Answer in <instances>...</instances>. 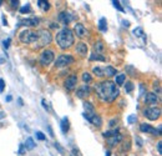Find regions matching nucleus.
Instances as JSON below:
<instances>
[{
  "instance_id": "obj_4",
  "label": "nucleus",
  "mask_w": 162,
  "mask_h": 156,
  "mask_svg": "<svg viewBox=\"0 0 162 156\" xmlns=\"http://www.w3.org/2000/svg\"><path fill=\"white\" fill-rule=\"evenodd\" d=\"M19 40L23 44H30L38 40V33L36 31H31V30H23L19 34Z\"/></svg>"
},
{
  "instance_id": "obj_37",
  "label": "nucleus",
  "mask_w": 162,
  "mask_h": 156,
  "mask_svg": "<svg viewBox=\"0 0 162 156\" xmlns=\"http://www.w3.org/2000/svg\"><path fill=\"white\" fill-rule=\"evenodd\" d=\"M5 89V81L4 79H0V93H3Z\"/></svg>"
},
{
  "instance_id": "obj_5",
  "label": "nucleus",
  "mask_w": 162,
  "mask_h": 156,
  "mask_svg": "<svg viewBox=\"0 0 162 156\" xmlns=\"http://www.w3.org/2000/svg\"><path fill=\"white\" fill-rule=\"evenodd\" d=\"M54 57H55L54 51L50 50V49H47V50H44V51L41 53L39 61H40V64H41L43 66H47V65H50V64L54 61Z\"/></svg>"
},
{
  "instance_id": "obj_35",
  "label": "nucleus",
  "mask_w": 162,
  "mask_h": 156,
  "mask_svg": "<svg viewBox=\"0 0 162 156\" xmlns=\"http://www.w3.org/2000/svg\"><path fill=\"white\" fill-rule=\"evenodd\" d=\"M10 41H11V40H10V38H8V39H5V40L3 41V45H4V48H5V49H8V48L10 46Z\"/></svg>"
},
{
  "instance_id": "obj_41",
  "label": "nucleus",
  "mask_w": 162,
  "mask_h": 156,
  "mask_svg": "<svg viewBox=\"0 0 162 156\" xmlns=\"http://www.w3.org/2000/svg\"><path fill=\"white\" fill-rule=\"evenodd\" d=\"M122 25H124L125 28H128V26H130V21H127V20H124V21H122Z\"/></svg>"
},
{
  "instance_id": "obj_42",
  "label": "nucleus",
  "mask_w": 162,
  "mask_h": 156,
  "mask_svg": "<svg viewBox=\"0 0 162 156\" xmlns=\"http://www.w3.org/2000/svg\"><path fill=\"white\" fill-rule=\"evenodd\" d=\"M19 154H20V155H23V154H24V146H23V145H21V146H20V149H19Z\"/></svg>"
},
{
  "instance_id": "obj_49",
  "label": "nucleus",
  "mask_w": 162,
  "mask_h": 156,
  "mask_svg": "<svg viewBox=\"0 0 162 156\" xmlns=\"http://www.w3.org/2000/svg\"><path fill=\"white\" fill-rule=\"evenodd\" d=\"M2 3H3V2H2V0H0V7H2Z\"/></svg>"
},
{
  "instance_id": "obj_46",
  "label": "nucleus",
  "mask_w": 162,
  "mask_h": 156,
  "mask_svg": "<svg viewBox=\"0 0 162 156\" xmlns=\"http://www.w3.org/2000/svg\"><path fill=\"white\" fill-rule=\"evenodd\" d=\"M140 89H141V93H140V95H142V94L145 93V89H143V86H142V85L140 86Z\"/></svg>"
},
{
  "instance_id": "obj_45",
  "label": "nucleus",
  "mask_w": 162,
  "mask_h": 156,
  "mask_svg": "<svg viewBox=\"0 0 162 156\" xmlns=\"http://www.w3.org/2000/svg\"><path fill=\"white\" fill-rule=\"evenodd\" d=\"M3 24H4V25H8V21H7V19H5V16H3Z\"/></svg>"
},
{
  "instance_id": "obj_43",
  "label": "nucleus",
  "mask_w": 162,
  "mask_h": 156,
  "mask_svg": "<svg viewBox=\"0 0 162 156\" xmlns=\"http://www.w3.org/2000/svg\"><path fill=\"white\" fill-rule=\"evenodd\" d=\"M115 124H116V120H115V119H114V120H111V121H110V126H111V127H112V126H114V125H115Z\"/></svg>"
},
{
  "instance_id": "obj_2",
  "label": "nucleus",
  "mask_w": 162,
  "mask_h": 156,
  "mask_svg": "<svg viewBox=\"0 0 162 156\" xmlns=\"http://www.w3.org/2000/svg\"><path fill=\"white\" fill-rule=\"evenodd\" d=\"M56 43L62 50L71 48L74 45V33L67 28L61 29L56 34Z\"/></svg>"
},
{
  "instance_id": "obj_15",
  "label": "nucleus",
  "mask_w": 162,
  "mask_h": 156,
  "mask_svg": "<svg viewBox=\"0 0 162 156\" xmlns=\"http://www.w3.org/2000/svg\"><path fill=\"white\" fill-rule=\"evenodd\" d=\"M140 130H141L142 132H147V134H152V135H157V132H156V129H155L153 126H151V125H148V124H142V125L140 126Z\"/></svg>"
},
{
  "instance_id": "obj_36",
  "label": "nucleus",
  "mask_w": 162,
  "mask_h": 156,
  "mask_svg": "<svg viewBox=\"0 0 162 156\" xmlns=\"http://www.w3.org/2000/svg\"><path fill=\"white\" fill-rule=\"evenodd\" d=\"M54 146L59 150V152H60V154H64V149H62V146H61L59 142H55V144H54Z\"/></svg>"
},
{
  "instance_id": "obj_39",
  "label": "nucleus",
  "mask_w": 162,
  "mask_h": 156,
  "mask_svg": "<svg viewBox=\"0 0 162 156\" xmlns=\"http://www.w3.org/2000/svg\"><path fill=\"white\" fill-rule=\"evenodd\" d=\"M157 151H158V154H160V155L162 154V142H161V141H158V142H157Z\"/></svg>"
},
{
  "instance_id": "obj_1",
  "label": "nucleus",
  "mask_w": 162,
  "mask_h": 156,
  "mask_svg": "<svg viewBox=\"0 0 162 156\" xmlns=\"http://www.w3.org/2000/svg\"><path fill=\"white\" fill-rule=\"evenodd\" d=\"M95 90H96L97 96L100 98V100L104 101V103H112L120 95L119 88L116 86L115 83H112L110 80H105V81H101V83L96 84Z\"/></svg>"
},
{
  "instance_id": "obj_34",
  "label": "nucleus",
  "mask_w": 162,
  "mask_h": 156,
  "mask_svg": "<svg viewBox=\"0 0 162 156\" xmlns=\"http://www.w3.org/2000/svg\"><path fill=\"white\" fill-rule=\"evenodd\" d=\"M136 120H137V116H136V115H130V116L127 117V121H128L130 124H133Z\"/></svg>"
},
{
  "instance_id": "obj_29",
  "label": "nucleus",
  "mask_w": 162,
  "mask_h": 156,
  "mask_svg": "<svg viewBox=\"0 0 162 156\" xmlns=\"http://www.w3.org/2000/svg\"><path fill=\"white\" fill-rule=\"evenodd\" d=\"M91 80H92V76L89 72H84L83 74V81L84 83H90Z\"/></svg>"
},
{
  "instance_id": "obj_38",
  "label": "nucleus",
  "mask_w": 162,
  "mask_h": 156,
  "mask_svg": "<svg viewBox=\"0 0 162 156\" xmlns=\"http://www.w3.org/2000/svg\"><path fill=\"white\" fill-rule=\"evenodd\" d=\"M36 137H38L39 140H45V139H46L45 135H44L41 131H38V132H36Z\"/></svg>"
},
{
  "instance_id": "obj_25",
  "label": "nucleus",
  "mask_w": 162,
  "mask_h": 156,
  "mask_svg": "<svg viewBox=\"0 0 162 156\" xmlns=\"http://www.w3.org/2000/svg\"><path fill=\"white\" fill-rule=\"evenodd\" d=\"M35 146H36V144L34 142V140H33L31 137H29V139L26 140V142H25V149H26V150H33Z\"/></svg>"
},
{
  "instance_id": "obj_7",
  "label": "nucleus",
  "mask_w": 162,
  "mask_h": 156,
  "mask_svg": "<svg viewBox=\"0 0 162 156\" xmlns=\"http://www.w3.org/2000/svg\"><path fill=\"white\" fill-rule=\"evenodd\" d=\"M74 62V57L71 55H60L57 59H56V67H65L67 65H71Z\"/></svg>"
},
{
  "instance_id": "obj_3",
  "label": "nucleus",
  "mask_w": 162,
  "mask_h": 156,
  "mask_svg": "<svg viewBox=\"0 0 162 156\" xmlns=\"http://www.w3.org/2000/svg\"><path fill=\"white\" fill-rule=\"evenodd\" d=\"M39 44L36 45V48H40V46H45V45H49L51 41H52V35L50 31L47 30H40L38 31V40H36Z\"/></svg>"
},
{
  "instance_id": "obj_40",
  "label": "nucleus",
  "mask_w": 162,
  "mask_h": 156,
  "mask_svg": "<svg viewBox=\"0 0 162 156\" xmlns=\"http://www.w3.org/2000/svg\"><path fill=\"white\" fill-rule=\"evenodd\" d=\"M10 3H11V7H13V8H18V7H19V0H11Z\"/></svg>"
},
{
  "instance_id": "obj_18",
  "label": "nucleus",
  "mask_w": 162,
  "mask_h": 156,
  "mask_svg": "<svg viewBox=\"0 0 162 156\" xmlns=\"http://www.w3.org/2000/svg\"><path fill=\"white\" fill-rule=\"evenodd\" d=\"M102 74L104 76H107V77H112L116 75V69L112 67V66H106L102 69Z\"/></svg>"
},
{
  "instance_id": "obj_20",
  "label": "nucleus",
  "mask_w": 162,
  "mask_h": 156,
  "mask_svg": "<svg viewBox=\"0 0 162 156\" xmlns=\"http://www.w3.org/2000/svg\"><path fill=\"white\" fill-rule=\"evenodd\" d=\"M69 129H70L69 117H67V116H65V117H62V120H61V130H62V132H67V131H69Z\"/></svg>"
},
{
  "instance_id": "obj_8",
  "label": "nucleus",
  "mask_w": 162,
  "mask_h": 156,
  "mask_svg": "<svg viewBox=\"0 0 162 156\" xmlns=\"http://www.w3.org/2000/svg\"><path fill=\"white\" fill-rule=\"evenodd\" d=\"M83 115H84V117H85L86 120H89V121H90L92 125H95L96 127H100V126L102 125V119H101L99 115H96L95 112H91V114L84 112Z\"/></svg>"
},
{
  "instance_id": "obj_47",
  "label": "nucleus",
  "mask_w": 162,
  "mask_h": 156,
  "mask_svg": "<svg viewBox=\"0 0 162 156\" xmlns=\"http://www.w3.org/2000/svg\"><path fill=\"white\" fill-rule=\"evenodd\" d=\"M11 99H13L11 95H8V96H7V101H11Z\"/></svg>"
},
{
  "instance_id": "obj_14",
  "label": "nucleus",
  "mask_w": 162,
  "mask_h": 156,
  "mask_svg": "<svg viewBox=\"0 0 162 156\" xmlns=\"http://www.w3.org/2000/svg\"><path fill=\"white\" fill-rule=\"evenodd\" d=\"M121 141H122V135H121L120 132H117V134H115V135L107 137V144H109L110 146H115V145H117V144L121 142Z\"/></svg>"
},
{
  "instance_id": "obj_33",
  "label": "nucleus",
  "mask_w": 162,
  "mask_h": 156,
  "mask_svg": "<svg viewBox=\"0 0 162 156\" xmlns=\"http://www.w3.org/2000/svg\"><path fill=\"white\" fill-rule=\"evenodd\" d=\"M30 11V5L28 4V5H25V7H23L21 9H20V13L21 14H26V13H29Z\"/></svg>"
},
{
  "instance_id": "obj_27",
  "label": "nucleus",
  "mask_w": 162,
  "mask_h": 156,
  "mask_svg": "<svg viewBox=\"0 0 162 156\" xmlns=\"http://www.w3.org/2000/svg\"><path fill=\"white\" fill-rule=\"evenodd\" d=\"M90 60L92 61V60H100V61H105L106 60V57L104 56V55H99V54H92L91 56H90Z\"/></svg>"
},
{
  "instance_id": "obj_12",
  "label": "nucleus",
  "mask_w": 162,
  "mask_h": 156,
  "mask_svg": "<svg viewBox=\"0 0 162 156\" xmlns=\"http://www.w3.org/2000/svg\"><path fill=\"white\" fill-rule=\"evenodd\" d=\"M143 99H145V104H147V105H155L158 103V98L153 93H147Z\"/></svg>"
},
{
  "instance_id": "obj_48",
  "label": "nucleus",
  "mask_w": 162,
  "mask_h": 156,
  "mask_svg": "<svg viewBox=\"0 0 162 156\" xmlns=\"http://www.w3.org/2000/svg\"><path fill=\"white\" fill-rule=\"evenodd\" d=\"M106 156H110V151H106Z\"/></svg>"
},
{
  "instance_id": "obj_16",
  "label": "nucleus",
  "mask_w": 162,
  "mask_h": 156,
  "mask_svg": "<svg viewBox=\"0 0 162 156\" xmlns=\"http://www.w3.org/2000/svg\"><path fill=\"white\" fill-rule=\"evenodd\" d=\"M76 51L81 55V56H86L88 54V45L85 43H79L76 45Z\"/></svg>"
},
{
  "instance_id": "obj_23",
  "label": "nucleus",
  "mask_w": 162,
  "mask_h": 156,
  "mask_svg": "<svg viewBox=\"0 0 162 156\" xmlns=\"http://www.w3.org/2000/svg\"><path fill=\"white\" fill-rule=\"evenodd\" d=\"M133 35L136 36V38H143L145 39V34H143V29L141 28V26H138V28H136V29H133Z\"/></svg>"
},
{
  "instance_id": "obj_17",
  "label": "nucleus",
  "mask_w": 162,
  "mask_h": 156,
  "mask_svg": "<svg viewBox=\"0 0 162 156\" xmlns=\"http://www.w3.org/2000/svg\"><path fill=\"white\" fill-rule=\"evenodd\" d=\"M105 51V45L102 41H96V44L94 45V54H99V55H102Z\"/></svg>"
},
{
  "instance_id": "obj_30",
  "label": "nucleus",
  "mask_w": 162,
  "mask_h": 156,
  "mask_svg": "<svg viewBox=\"0 0 162 156\" xmlns=\"http://www.w3.org/2000/svg\"><path fill=\"white\" fill-rule=\"evenodd\" d=\"M119 132V130H109V131H105L104 134H102V136L104 137H110V136H112V135H115V134H117Z\"/></svg>"
},
{
  "instance_id": "obj_11",
  "label": "nucleus",
  "mask_w": 162,
  "mask_h": 156,
  "mask_svg": "<svg viewBox=\"0 0 162 156\" xmlns=\"http://www.w3.org/2000/svg\"><path fill=\"white\" fill-rule=\"evenodd\" d=\"M74 31L76 33V35H77L79 38H85V36L88 35V30H86V28H85L83 24H80V23L75 24V26H74Z\"/></svg>"
},
{
  "instance_id": "obj_6",
  "label": "nucleus",
  "mask_w": 162,
  "mask_h": 156,
  "mask_svg": "<svg viewBox=\"0 0 162 156\" xmlns=\"http://www.w3.org/2000/svg\"><path fill=\"white\" fill-rule=\"evenodd\" d=\"M143 115H145V117H147V119L151 120V121L157 120V119L161 116V109H160V108H156V106L147 108V109H145Z\"/></svg>"
},
{
  "instance_id": "obj_24",
  "label": "nucleus",
  "mask_w": 162,
  "mask_h": 156,
  "mask_svg": "<svg viewBox=\"0 0 162 156\" xmlns=\"http://www.w3.org/2000/svg\"><path fill=\"white\" fill-rule=\"evenodd\" d=\"M84 109H85V112L86 114H91V112H95V109H94V106L89 103V101H85L84 103Z\"/></svg>"
},
{
  "instance_id": "obj_26",
  "label": "nucleus",
  "mask_w": 162,
  "mask_h": 156,
  "mask_svg": "<svg viewBox=\"0 0 162 156\" xmlns=\"http://www.w3.org/2000/svg\"><path fill=\"white\" fill-rule=\"evenodd\" d=\"M125 80H126V75L125 74H120V75H117L116 76V84L117 85H122L124 83H125Z\"/></svg>"
},
{
  "instance_id": "obj_10",
  "label": "nucleus",
  "mask_w": 162,
  "mask_h": 156,
  "mask_svg": "<svg viewBox=\"0 0 162 156\" xmlns=\"http://www.w3.org/2000/svg\"><path fill=\"white\" fill-rule=\"evenodd\" d=\"M72 19H74V15H72L71 13H69V11H62V13L59 14V21H60L61 24L67 25Z\"/></svg>"
},
{
  "instance_id": "obj_21",
  "label": "nucleus",
  "mask_w": 162,
  "mask_h": 156,
  "mask_svg": "<svg viewBox=\"0 0 162 156\" xmlns=\"http://www.w3.org/2000/svg\"><path fill=\"white\" fill-rule=\"evenodd\" d=\"M99 29L100 31L102 33H106L107 31V21H106V18H101L100 21H99Z\"/></svg>"
},
{
  "instance_id": "obj_32",
  "label": "nucleus",
  "mask_w": 162,
  "mask_h": 156,
  "mask_svg": "<svg viewBox=\"0 0 162 156\" xmlns=\"http://www.w3.org/2000/svg\"><path fill=\"white\" fill-rule=\"evenodd\" d=\"M112 4H114V7H115L117 10H120V11H124V8L121 7L120 2H116V0H115V2H112Z\"/></svg>"
},
{
  "instance_id": "obj_13",
  "label": "nucleus",
  "mask_w": 162,
  "mask_h": 156,
  "mask_svg": "<svg viewBox=\"0 0 162 156\" xmlns=\"http://www.w3.org/2000/svg\"><path fill=\"white\" fill-rule=\"evenodd\" d=\"M90 93H91L90 88L86 86V85H84V86H81V88L76 91V95H77V98H80V99H85V98H88V96L90 95Z\"/></svg>"
},
{
  "instance_id": "obj_19",
  "label": "nucleus",
  "mask_w": 162,
  "mask_h": 156,
  "mask_svg": "<svg viewBox=\"0 0 162 156\" xmlns=\"http://www.w3.org/2000/svg\"><path fill=\"white\" fill-rule=\"evenodd\" d=\"M38 24H39L38 18H30V19H25L21 21V25H25V26H36Z\"/></svg>"
},
{
  "instance_id": "obj_22",
  "label": "nucleus",
  "mask_w": 162,
  "mask_h": 156,
  "mask_svg": "<svg viewBox=\"0 0 162 156\" xmlns=\"http://www.w3.org/2000/svg\"><path fill=\"white\" fill-rule=\"evenodd\" d=\"M38 7L43 10V11H46L50 9V4L47 2H44V0H38Z\"/></svg>"
},
{
  "instance_id": "obj_28",
  "label": "nucleus",
  "mask_w": 162,
  "mask_h": 156,
  "mask_svg": "<svg viewBox=\"0 0 162 156\" xmlns=\"http://www.w3.org/2000/svg\"><path fill=\"white\" fill-rule=\"evenodd\" d=\"M92 72H94L97 77H102V76H104V74H102V69H101V67H99V66L94 67V69H92Z\"/></svg>"
},
{
  "instance_id": "obj_44",
  "label": "nucleus",
  "mask_w": 162,
  "mask_h": 156,
  "mask_svg": "<svg viewBox=\"0 0 162 156\" xmlns=\"http://www.w3.org/2000/svg\"><path fill=\"white\" fill-rule=\"evenodd\" d=\"M47 129H49V132H50V136H54V132H52V129H51L50 126H47Z\"/></svg>"
},
{
  "instance_id": "obj_31",
  "label": "nucleus",
  "mask_w": 162,
  "mask_h": 156,
  "mask_svg": "<svg viewBox=\"0 0 162 156\" xmlns=\"http://www.w3.org/2000/svg\"><path fill=\"white\" fill-rule=\"evenodd\" d=\"M133 84L131 83V81H127L126 83V85H125V90H126V93H131L132 90H133Z\"/></svg>"
},
{
  "instance_id": "obj_9",
  "label": "nucleus",
  "mask_w": 162,
  "mask_h": 156,
  "mask_svg": "<svg viewBox=\"0 0 162 156\" xmlns=\"http://www.w3.org/2000/svg\"><path fill=\"white\" fill-rule=\"evenodd\" d=\"M76 84H77V76H75V75H71V76H69L67 79L65 80V88H66L69 91H72V90H75V88H76Z\"/></svg>"
}]
</instances>
